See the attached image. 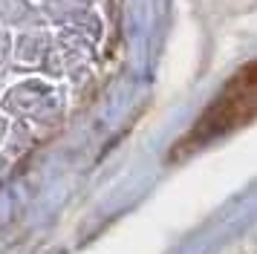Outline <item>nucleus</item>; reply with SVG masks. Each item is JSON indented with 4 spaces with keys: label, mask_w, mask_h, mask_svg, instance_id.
<instances>
[{
    "label": "nucleus",
    "mask_w": 257,
    "mask_h": 254,
    "mask_svg": "<svg viewBox=\"0 0 257 254\" xmlns=\"http://www.w3.org/2000/svg\"><path fill=\"white\" fill-rule=\"evenodd\" d=\"M254 118H257V64H248L222 87L217 101L202 113L197 127L182 139L179 150H194L199 145H208V142L225 136V133H231L237 127L254 121Z\"/></svg>",
    "instance_id": "1"
}]
</instances>
